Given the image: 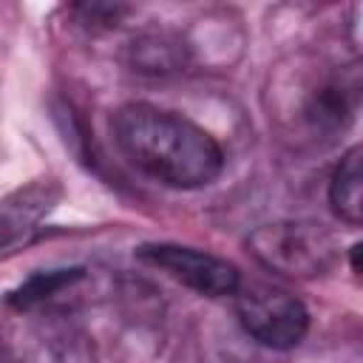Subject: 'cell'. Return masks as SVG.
Returning a JSON list of instances; mask_svg holds the SVG:
<instances>
[{
  "label": "cell",
  "mask_w": 363,
  "mask_h": 363,
  "mask_svg": "<svg viewBox=\"0 0 363 363\" xmlns=\"http://www.w3.org/2000/svg\"><path fill=\"white\" fill-rule=\"evenodd\" d=\"M79 278H82V269H48V272H37V275H31L17 292L9 295V303L17 306V309H26V306H31V303H37V301L54 295L57 289L71 286V284L79 281Z\"/></svg>",
  "instance_id": "obj_7"
},
{
  "label": "cell",
  "mask_w": 363,
  "mask_h": 363,
  "mask_svg": "<svg viewBox=\"0 0 363 363\" xmlns=\"http://www.w3.org/2000/svg\"><path fill=\"white\" fill-rule=\"evenodd\" d=\"M111 130L122 156L167 187L196 190L216 182L224 170L218 142L173 111L130 102L113 113Z\"/></svg>",
  "instance_id": "obj_1"
},
{
  "label": "cell",
  "mask_w": 363,
  "mask_h": 363,
  "mask_svg": "<svg viewBox=\"0 0 363 363\" xmlns=\"http://www.w3.org/2000/svg\"><path fill=\"white\" fill-rule=\"evenodd\" d=\"M252 252L258 261L281 275L309 278L320 275L335 255V244L329 233L315 224L286 221V224H267L252 235Z\"/></svg>",
  "instance_id": "obj_3"
},
{
  "label": "cell",
  "mask_w": 363,
  "mask_h": 363,
  "mask_svg": "<svg viewBox=\"0 0 363 363\" xmlns=\"http://www.w3.org/2000/svg\"><path fill=\"white\" fill-rule=\"evenodd\" d=\"M329 204L343 221L363 224V145H354L337 162L329 182Z\"/></svg>",
  "instance_id": "obj_6"
},
{
  "label": "cell",
  "mask_w": 363,
  "mask_h": 363,
  "mask_svg": "<svg viewBox=\"0 0 363 363\" xmlns=\"http://www.w3.org/2000/svg\"><path fill=\"white\" fill-rule=\"evenodd\" d=\"M136 258L145 264H153L182 281L184 286L196 289L199 295L207 298H221V295H235L241 286V272L235 264L193 250V247H179V244H142L136 250Z\"/></svg>",
  "instance_id": "obj_4"
},
{
  "label": "cell",
  "mask_w": 363,
  "mask_h": 363,
  "mask_svg": "<svg viewBox=\"0 0 363 363\" xmlns=\"http://www.w3.org/2000/svg\"><path fill=\"white\" fill-rule=\"evenodd\" d=\"M349 264H352V269H354L357 275H363V241L349 250Z\"/></svg>",
  "instance_id": "obj_8"
},
{
  "label": "cell",
  "mask_w": 363,
  "mask_h": 363,
  "mask_svg": "<svg viewBox=\"0 0 363 363\" xmlns=\"http://www.w3.org/2000/svg\"><path fill=\"white\" fill-rule=\"evenodd\" d=\"M235 312L244 332L267 349H292L309 329L306 306L272 284H241L235 292Z\"/></svg>",
  "instance_id": "obj_2"
},
{
  "label": "cell",
  "mask_w": 363,
  "mask_h": 363,
  "mask_svg": "<svg viewBox=\"0 0 363 363\" xmlns=\"http://www.w3.org/2000/svg\"><path fill=\"white\" fill-rule=\"evenodd\" d=\"M363 99V82L352 68H335L309 88L301 119L312 133H335L349 125L357 102Z\"/></svg>",
  "instance_id": "obj_5"
}]
</instances>
